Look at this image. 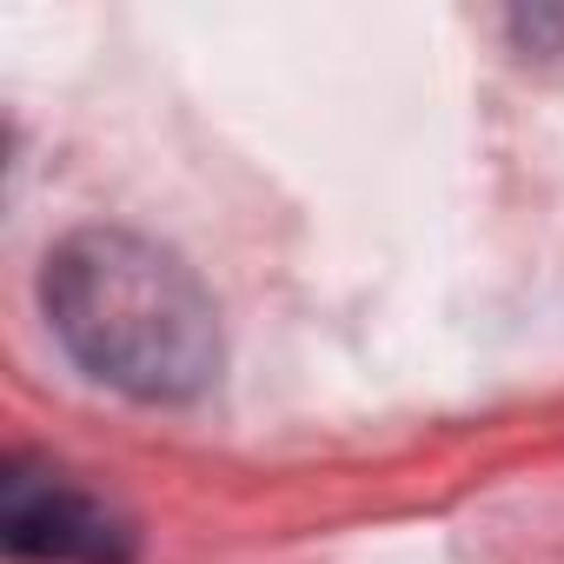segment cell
I'll list each match as a JSON object with an SVG mask.
<instances>
[{
    "mask_svg": "<svg viewBox=\"0 0 564 564\" xmlns=\"http://www.w3.org/2000/svg\"><path fill=\"white\" fill-rule=\"evenodd\" d=\"M41 306L61 346L113 392L173 405L219 372V313L193 265L127 226H87L47 252Z\"/></svg>",
    "mask_w": 564,
    "mask_h": 564,
    "instance_id": "1",
    "label": "cell"
},
{
    "mask_svg": "<svg viewBox=\"0 0 564 564\" xmlns=\"http://www.w3.org/2000/svg\"><path fill=\"white\" fill-rule=\"evenodd\" d=\"M0 538L21 564H133V524L54 465L28 458L0 478Z\"/></svg>",
    "mask_w": 564,
    "mask_h": 564,
    "instance_id": "2",
    "label": "cell"
}]
</instances>
